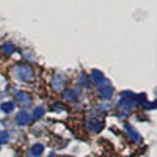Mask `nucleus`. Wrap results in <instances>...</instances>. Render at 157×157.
<instances>
[{
  "label": "nucleus",
  "mask_w": 157,
  "mask_h": 157,
  "mask_svg": "<svg viewBox=\"0 0 157 157\" xmlns=\"http://www.w3.org/2000/svg\"><path fill=\"white\" fill-rule=\"evenodd\" d=\"M2 50L5 52V54H13V52H14V46H13L11 43H3L2 44Z\"/></svg>",
  "instance_id": "nucleus-13"
},
{
  "label": "nucleus",
  "mask_w": 157,
  "mask_h": 157,
  "mask_svg": "<svg viewBox=\"0 0 157 157\" xmlns=\"http://www.w3.org/2000/svg\"><path fill=\"white\" fill-rule=\"evenodd\" d=\"M126 130H127V134L130 135V138H132L134 141H140L141 140V137H140V134L137 132V130L130 126V124H126Z\"/></svg>",
  "instance_id": "nucleus-6"
},
{
  "label": "nucleus",
  "mask_w": 157,
  "mask_h": 157,
  "mask_svg": "<svg viewBox=\"0 0 157 157\" xmlns=\"http://www.w3.org/2000/svg\"><path fill=\"white\" fill-rule=\"evenodd\" d=\"M86 126H88L90 129H93L94 132H99V130L102 129V123H101L99 120H88V121H86Z\"/></svg>",
  "instance_id": "nucleus-9"
},
{
  "label": "nucleus",
  "mask_w": 157,
  "mask_h": 157,
  "mask_svg": "<svg viewBox=\"0 0 157 157\" xmlns=\"http://www.w3.org/2000/svg\"><path fill=\"white\" fill-rule=\"evenodd\" d=\"M64 96H66V99H72V101H75L78 96H80V91H78L77 88H69V90L64 91Z\"/></svg>",
  "instance_id": "nucleus-8"
},
{
  "label": "nucleus",
  "mask_w": 157,
  "mask_h": 157,
  "mask_svg": "<svg viewBox=\"0 0 157 157\" xmlns=\"http://www.w3.org/2000/svg\"><path fill=\"white\" fill-rule=\"evenodd\" d=\"M30 121V115L27 113V112H21V113H17V116H16V123L19 124V126H25Z\"/></svg>",
  "instance_id": "nucleus-5"
},
{
  "label": "nucleus",
  "mask_w": 157,
  "mask_h": 157,
  "mask_svg": "<svg viewBox=\"0 0 157 157\" xmlns=\"http://www.w3.org/2000/svg\"><path fill=\"white\" fill-rule=\"evenodd\" d=\"M43 151H44V146L41 145V143H35V145L32 146V155H35V157L41 155Z\"/></svg>",
  "instance_id": "nucleus-11"
},
{
  "label": "nucleus",
  "mask_w": 157,
  "mask_h": 157,
  "mask_svg": "<svg viewBox=\"0 0 157 157\" xmlns=\"http://www.w3.org/2000/svg\"><path fill=\"white\" fill-rule=\"evenodd\" d=\"M50 157H55V155H50Z\"/></svg>",
  "instance_id": "nucleus-17"
},
{
  "label": "nucleus",
  "mask_w": 157,
  "mask_h": 157,
  "mask_svg": "<svg viewBox=\"0 0 157 157\" xmlns=\"http://www.w3.org/2000/svg\"><path fill=\"white\" fill-rule=\"evenodd\" d=\"M112 91H113V88H112L109 83L99 86V94H101V98H104V99H109V98L112 96Z\"/></svg>",
  "instance_id": "nucleus-4"
},
{
  "label": "nucleus",
  "mask_w": 157,
  "mask_h": 157,
  "mask_svg": "<svg viewBox=\"0 0 157 157\" xmlns=\"http://www.w3.org/2000/svg\"><path fill=\"white\" fill-rule=\"evenodd\" d=\"M14 75L22 82H32L33 80V69L29 66V64H17L14 68Z\"/></svg>",
  "instance_id": "nucleus-1"
},
{
  "label": "nucleus",
  "mask_w": 157,
  "mask_h": 157,
  "mask_svg": "<svg viewBox=\"0 0 157 157\" xmlns=\"http://www.w3.org/2000/svg\"><path fill=\"white\" fill-rule=\"evenodd\" d=\"M43 113H44V109L43 107H36L35 109V118H41Z\"/></svg>",
  "instance_id": "nucleus-15"
},
{
  "label": "nucleus",
  "mask_w": 157,
  "mask_h": 157,
  "mask_svg": "<svg viewBox=\"0 0 157 157\" xmlns=\"http://www.w3.org/2000/svg\"><path fill=\"white\" fill-rule=\"evenodd\" d=\"M16 99L22 104V105H30L32 104V99L29 94H25V93H16Z\"/></svg>",
  "instance_id": "nucleus-7"
},
{
  "label": "nucleus",
  "mask_w": 157,
  "mask_h": 157,
  "mask_svg": "<svg viewBox=\"0 0 157 157\" xmlns=\"http://www.w3.org/2000/svg\"><path fill=\"white\" fill-rule=\"evenodd\" d=\"M8 138H10V135H8L6 130H0V143H5V141H8Z\"/></svg>",
  "instance_id": "nucleus-14"
},
{
  "label": "nucleus",
  "mask_w": 157,
  "mask_h": 157,
  "mask_svg": "<svg viewBox=\"0 0 157 157\" xmlns=\"http://www.w3.org/2000/svg\"><path fill=\"white\" fill-rule=\"evenodd\" d=\"M91 80H93L94 83H101V82H104V74H102L101 71H98V69L91 71Z\"/></svg>",
  "instance_id": "nucleus-10"
},
{
  "label": "nucleus",
  "mask_w": 157,
  "mask_h": 157,
  "mask_svg": "<svg viewBox=\"0 0 157 157\" xmlns=\"http://www.w3.org/2000/svg\"><path fill=\"white\" fill-rule=\"evenodd\" d=\"M78 80H80L82 85H86V75L85 74H80V78H78Z\"/></svg>",
  "instance_id": "nucleus-16"
},
{
  "label": "nucleus",
  "mask_w": 157,
  "mask_h": 157,
  "mask_svg": "<svg viewBox=\"0 0 157 157\" xmlns=\"http://www.w3.org/2000/svg\"><path fill=\"white\" fill-rule=\"evenodd\" d=\"M50 83H52V88H54V90L60 91V90H63V88H64V78H63L61 75L55 74L54 77H52V80H50Z\"/></svg>",
  "instance_id": "nucleus-3"
},
{
  "label": "nucleus",
  "mask_w": 157,
  "mask_h": 157,
  "mask_svg": "<svg viewBox=\"0 0 157 157\" xmlns=\"http://www.w3.org/2000/svg\"><path fill=\"white\" fill-rule=\"evenodd\" d=\"M135 102V96L132 93H123L121 99H120V107H129Z\"/></svg>",
  "instance_id": "nucleus-2"
},
{
  "label": "nucleus",
  "mask_w": 157,
  "mask_h": 157,
  "mask_svg": "<svg viewBox=\"0 0 157 157\" xmlns=\"http://www.w3.org/2000/svg\"><path fill=\"white\" fill-rule=\"evenodd\" d=\"M0 110L2 112H5V113H10V112H13L14 110V102H3L2 105H0Z\"/></svg>",
  "instance_id": "nucleus-12"
}]
</instances>
